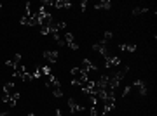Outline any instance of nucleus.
<instances>
[{"label":"nucleus","instance_id":"obj_19","mask_svg":"<svg viewBox=\"0 0 157 116\" xmlns=\"http://www.w3.org/2000/svg\"><path fill=\"white\" fill-rule=\"evenodd\" d=\"M68 47H70L72 50H77L78 49V44H77V42H72V44H68Z\"/></svg>","mask_w":157,"mask_h":116},{"label":"nucleus","instance_id":"obj_8","mask_svg":"<svg viewBox=\"0 0 157 116\" xmlns=\"http://www.w3.org/2000/svg\"><path fill=\"white\" fill-rule=\"evenodd\" d=\"M133 85H135V87H138L140 95H147V83L143 82V80H135V82H133Z\"/></svg>","mask_w":157,"mask_h":116},{"label":"nucleus","instance_id":"obj_10","mask_svg":"<svg viewBox=\"0 0 157 116\" xmlns=\"http://www.w3.org/2000/svg\"><path fill=\"white\" fill-rule=\"evenodd\" d=\"M21 80H23V82H25V83H32V82H33V80H35V78H33V75H32V71H28V68H26V71L23 73Z\"/></svg>","mask_w":157,"mask_h":116},{"label":"nucleus","instance_id":"obj_20","mask_svg":"<svg viewBox=\"0 0 157 116\" xmlns=\"http://www.w3.org/2000/svg\"><path fill=\"white\" fill-rule=\"evenodd\" d=\"M12 61L16 62V64H19V62H21V54H16V55H14V59H12Z\"/></svg>","mask_w":157,"mask_h":116},{"label":"nucleus","instance_id":"obj_14","mask_svg":"<svg viewBox=\"0 0 157 116\" xmlns=\"http://www.w3.org/2000/svg\"><path fill=\"white\" fill-rule=\"evenodd\" d=\"M63 40H65V44H72V42H75V37H73V33H63Z\"/></svg>","mask_w":157,"mask_h":116},{"label":"nucleus","instance_id":"obj_1","mask_svg":"<svg viewBox=\"0 0 157 116\" xmlns=\"http://www.w3.org/2000/svg\"><path fill=\"white\" fill-rule=\"evenodd\" d=\"M47 78V82H45V87L47 89H61V82H59V78L56 76V75H49V76H45Z\"/></svg>","mask_w":157,"mask_h":116},{"label":"nucleus","instance_id":"obj_6","mask_svg":"<svg viewBox=\"0 0 157 116\" xmlns=\"http://www.w3.org/2000/svg\"><path fill=\"white\" fill-rule=\"evenodd\" d=\"M94 9L96 11H108V9H112V2L110 0H100V2H96Z\"/></svg>","mask_w":157,"mask_h":116},{"label":"nucleus","instance_id":"obj_24","mask_svg":"<svg viewBox=\"0 0 157 116\" xmlns=\"http://www.w3.org/2000/svg\"><path fill=\"white\" fill-rule=\"evenodd\" d=\"M56 116H63V113H61L59 109H56Z\"/></svg>","mask_w":157,"mask_h":116},{"label":"nucleus","instance_id":"obj_9","mask_svg":"<svg viewBox=\"0 0 157 116\" xmlns=\"http://www.w3.org/2000/svg\"><path fill=\"white\" fill-rule=\"evenodd\" d=\"M54 7L56 9H70L72 7V2H68V0H56L54 2Z\"/></svg>","mask_w":157,"mask_h":116},{"label":"nucleus","instance_id":"obj_25","mask_svg":"<svg viewBox=\"0 0 157 116\" xmlns=\"http://www.w3.org/2000/svg\"><path fill=\"white\" fill-rule=\"evenodd\" d=\"M0 116H9V113H0Z\"/></svg>","mask_w":157,"mask_h":116},{"label":"nucleus","instance_id":"obj_7","mask_svg":"<svg viewBox=\"0 0 157 116\" xmlns=\"http://www.w3.org/2000/svg\"><path fill=\"white\" fill-rule=\"evenodd\" d=\"M2 92H4V94H7V95H14V94H16L17 90H16V85H14V82L6 83V85H4V89H2Z\"/></svg>","mask_w":157,"mask_h":116},{"label":"nucleus","instance_id":"obj_15","mask_svg":"<svg viewBox=\"0 0 157 116\" xmlns=\"http://www.w3.org/2000/svg\"><path fill=\"white\" fill-rule=\"evenodd\" d=\"M112 38H113V33H112V31H105V35H103V40H101V42L108 44V42H110Z\"/></svg>","mask_w":157,"mask_h":116},{"label":"nucleus","instance_id":"obj_17","mask_svg":"<svg viewBox=\"0 0 157 116\" xmlns=\"http://www.w3.org/2000/svg\"><path fill=\"white\" fill-rule=\"evenodd\" d=\"M89 116H98V104L91 106V109H89Z\"/></svg>","mask_w":157,"mask_h":116},{"label":"nucleus","instance_id":"obj_12","mask_svg":"<svg viewBox=\"0 0 157 116\" xmlns=\"http://www.w3.org/2000/svg\"><path fill=\"white\" fill-rule=\"evenodd\" d=\"M52 38H54V42H56L58 45H61V47H65V40H63V37H61V33H54L52 35Z\"/></svg>","mask_w":157,"mask_h":116},{"label":"nucleus","instance_id":"obj_18","mask_svg":"<svg viewBox=\"0 0 157 116\" xmlns=\"http://www.w3.org/2000/svg\"><path fill=\"white\" fill-rule=\"evenodd\" d=\"M52 95H54V97H61V95H63V90H61V89H52Z\"/></svg>","mask_w":157,"mask_h":116},{"label":"nucleus","instance_id":"obj_16","mask_svg":"<svg viewBox=\"0 0 157 116\" xmlns=\"http://www.w3.org/2000/svg\"><path fill=\"white\" fill-rule=\"evenodd\" d=\"M40 71H42V76H49V75H52V71H51L49 66H40Z\"/></svg>","mask_w":157,"mask_h":116},{"label":"nucleus","instance_id":"obj_22","mask_svg":"<svg viewBox=\"0 0 157 116\" xmlns=\"http://www.w3.org/2000/svg\"><path fill=\"white\" fill-rule=\"evenodd\" d=\"M129 90H131V87H126V89L122 90V97H126V95L129 94Z\"/></svg>","mask_w":157,"mask_h":116},{"label":"nucleus","instance_id":"obj_21","mask_svg":"<svg viewBox=\"0 0 157 116\" xmlns=\"http://www.w3.org/2000/svg\"><path fill=\"white\" fill-rule=\"evenodd\" d=\"M87 4H89V2H87V0H84V2H82V4H80V9H82V12H84L86 9H87Z\"/></svg>","mask_w":157,"mask_h":116},{"label":"nucleus","instance_id":"obj_3","mask_svg":"<svg viewBox=\"0 0 157 116\" xmlns=\"http://www.w3.org/2000/svg\"><path fill=\"white\" fill-rule=\"evenodd\" d=\"M42 55H44L45 61L51 62V64H54V62L58 61V57H59V54H58L56 50H44V52H42Z\"/></svg>","mask_w":157,"mask_h":116},{"label":"nucleus","instance_id":"obj_2","mask_svg":"<svg viewBox=\"0 0 157 116\" xmlns=\"http://www.w3.org/2000/svg\"><path fill=\"white\" fill-rule=\"evenodd\" d=\"M78 68H80V71L84 73V75H89L93 69H98V68L91 62V59H82V62H80V66Z\"/></svg>","mask_w":157,"mask_h":116},{"label":"nucleus","instance_id":"obj_13","mask_svg":"<svg viewBox=\"0 0 157 116\" xmlns=\"http://www.w3.org/2000/svg\"><path fill=\"white\" fill-rule=\"evenodd\" d=\"M145 12H148V7H135L133 16H140V14H145Z\"/></svg>","mask_w":157,"mask_h":116},{"label":"nucleus","instance_id":"obj_5","mask_svg":"<svg viewBox=\"0 0 157 116\" xmlns=\"http://www.w3.org/2000/svg\"><path fill=\"white\" fill-rule=\"evenodd\" d=\"M68 107H70V113L72 114H77L80 111H84V106H80L75 99H68Z\"/></svg>","mask_w":157,"mask_h":116},{"label":"nucleus","instance_id":"obj_23","mask_svg":"<svg viewBox=\"0 0 157 116\" xmlns=\"http://www.w3.org/2000/svg\"><path fill=\"white\" fill-rule=\"evenodd\" d=\"M21 24L23 26H26V24H28V17H21Z\"/></svg>","mask_w":157,"mask_h":116},{"label":"nucleus","instance_id":"obj_4","mask_svg":"<svg viewBox=\"0 0 157 116\" xmlns=\"http://www.w3.org/2000/svg\"><path fill=\"white\" fill-rule=\"evenodd\" d=\"M119 64H121V57H117V55H108L107 59H105V62H103V66L107 68V69H110L113 66H119Z\"/></svg>","mask_w":157,"mask_h":116},{"label":"nucleus","instance_id":"obj_26","mask_svg":"<svg viewBox=\"0 0 157 116\" xmlns=\"http://www.w3.org/2000/svg\"><path fill=\"white\" fill-rule=\"evenodd\" d=\"M0 9H2V5H0Z\"/></svg>","mask_w":157,"mask_h":116},{"label":"nucleus","instance_id":"obj_11","mask_svg":"<svg viewBox=\"0 0 157 116\" xmlns=\"http://www.w3.org/2000/svg\"><path fill=\"white\" fill-rule=\"evenodd\" d=\"M119 49L122 50V52H135L136 50V45L135 44H129V45H119Z\"/></svg>","mask_w":157,"mask_h":116}]
</instances>
